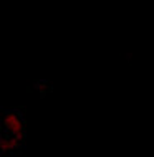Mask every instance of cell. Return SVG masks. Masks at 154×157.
<instances>
[{
    "label": "cell",
    "instance_id": "6da1fadb",
    "mask_svg": "<svg viewBox=\"0 0 154 157\" xmlns=\"http://www.w3.org/2000/svg\"><path fill=\"white\" fill-rule=\"evenodd\" d=\"M3 126H5L8 136H12L14 139H20L23 134V121L18 114L15 113H8L3 117Z\"/></svg>",
    "mask_w": 154,
    "mask_h": 157
}]
</instances>
